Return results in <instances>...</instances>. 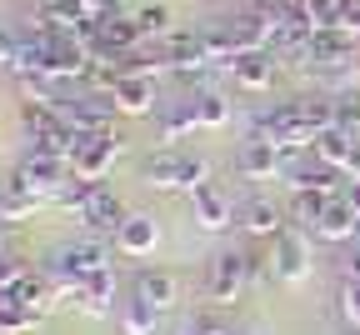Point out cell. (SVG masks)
Returning a JSON list of instances; mask_svg holds the SVG:
<instances>
[{
	"instance_id": "cell-12",
	"label": "cell",
	"mask_w": 360,
	"mask_h": 335,
	"mask_svg": "<svg viewBox=\"0 0 360 335\" xmlns=\"http://www.w3.org/2000/svg\"><path fill=\"white\" fill-rule=\"evenodd\" d=\"M355 61H360L355 56V35H345V30H315L310 35V75L315 70H345Z\"/></svg>"
},
{
	"instance_id": "cell-29",
	"label": "cell",
	"mask_w": 360,
	"mask_h": 335,
	"mask_svg": "<svg viewBox=\"0 0 360 335\" xmlns=\"http://www.w3.org/2000/svg\"><path fill=\"white\" fill-rule=\"evenodd\" d=\"M335 101V130H360V90H345V95H330Z\"/></svg>"
},
{
	"instance_id": "cell-4",
	"label": "cell",
	"mask_w": 360,
	"mask_h": 335,
	"mask_svg": "<svg viewBox=\"0 0 360 335\" xmlns=\"http://www.w3.org/2000/svg\"><path fill=\"white\" fill-rule=\"evenodd\" d=\"M11 175L30 190L35 201H56V190L70 180V165H65L60 156H45V151H30V146H25V151H20V165H15Z\"/></svg>"
},
{
	"instance_id": "cell-6",
	"label": "cell",
	"mask_w": 360,
	"mask_h": 335,
	"mask_svg": "<svg viewBox=\"0 0 360 335\" xmlns=\"http://www.w3.org/2000/svg\"><path fill=\"white\" fill-rule=\"evenodd\" d=\"M186 201H191V220H195L205 235H220V230H231V225H236V201L225 196V185H220V180L195 185Z\"/></svg>"
},
{
	"instance_id": "cell-3",
	"label": "cell",
	"mask_w": 360,
	"mask_h": 335,
	"mask_svg": "<svg viewBox=\"0 0 360 335\" xmlns=\"http://www.w3.org/2000/svg\"><path fill=\"white\" fill-rule=\"evenodd\" d=\"M200 291L210 305H236L250 291V251H220L210 255L205 275H200Z\"/></svg>"
},
{
	"instance_id": "cell-33",
	"label": "cell",
	"mask_w": 360,
	"mask_h": 335,
	"mask_svg": "<svg viewBox=\"0 0 360 335\" xmlns=\"http://www.w3.org/2000/svg\"><path fill=\"white\" fill-rule=\"evenodd\" d=\"M340 30H345V35H355V40H360V0H355V6H350V11H345V20H340Z\"/></svg>"
},
{
	"instance_id": "cell-36",
	"label": "cell",
	"mask_w": 360,
	"mask_h": 335,
	"mask_svg": "<svg viewBox=\"0 0 360 335\" xmlns=\"http://www.w3.org/2000/svg\"><path fill=\"white\" fill-rule=\"evenodd\" d=\"M340 196H345V201L355 206V215H360V185H345V190H340Z\"/></svg>"
},
{
	"instance_id": "cell-17",
	"label": "cell",
	"mask_w": 360,
	"mask_h": 335,
	"mask_svg": "<svg viewBox=\"0 0 360 335\" xmlns=\"http://www.w3.org/2000/svg\"><path fill=\"white\" fill-rule=\"evenodd\" d=\"M225 30H231V40H236L240 56H245V51H270V45H276V25H270L265 15H255V11L231 15V20H225Z\"/></svg>"
},
{
	"instance_id": "cell-11",
	"label": "cell",
	"mask_w": 360,
	"mask_h": 335,
	"mask_svg": "<svg viewBox=\"0 0 360 335\" xmlns=\"http://www.w3.org/2000/svg\"><path fill=\"white\" fill-rule=\"evenodd\" d=\"M281 61L270 56V51H245V56H236V65H231V75H236V85L245 90V95H270L276 90V80H281Z\"/></svg>"
},
{
	"instance_id": "cell-35",
	"label": "cell",
	"mask_w": 360,
	"mask_h": 335,
	"mask_svg": "<svg viewBox=\"0 0 360 335\" xmlns=\"http://www.w3.org/2000/svg\"><path fill=\"white\" fill-rule=\"evenodd\" d=\"M175 335H205V315H191V320H180Z\"/></svg>"
},
{
	"instance_id": "cell-8",
	"label": "cell",
	"mask_w": 360,
	"mask_h": 335,
	"mask_svg": "<svg viewBox=\"0 0 360 335\" xmlns=\"http://www.w3.org/2000/svg\"><path fill=\"white\" fill-rule=\"evenodd\" d=\"M270 260H276V280L300 285L310 275V235L295 230V225H285L276 241H270Z\"/></svg>"
},
{
	"instance_id": "cell-18",
	"label": "cell",
	"mask_w": 360,
	"mask_h": 335,
	"mask_svg": "<svg viewBox=\"0 0 360 335\" xmlns=\"http://www.w3.org/2000/svg\"><path fill=\"white\" fill-rule=\"evenodd\" d=\"M195 125H200V115H195V95H186V101H170V106L155 110V135L165 140V146H180V140H186Z\"/></svg>"
},
{
	"instance_id": "cell-30",
	"label": "cell",
	"mask_w": 360,
	"mask_h": 335,
	"mask_svg": "<svg viewBox=\"0 0 360 335\" xmlns=\"http://www.w3.org/2000/svg\"><path fill=\"white\" fill-rule=\"evenodd\" d=\"M335 310L350 330H360V280H340V296H335Z\"/></svg>"
},
{
	"instance_id": "cell-26",
	"label": "cell",
	"mask_w": 360,
	"mask_h": 335,
	"mask_svg": "<svg viewBox=\"0 0 360 335\" xmlns=\"http://www.w3.org/2000/svg\"><path fill=\"white\" fill-rule=\"evenodd\" d=\"M195 115L205 130H220V125H231V101H225L220 90H200L195 95Z\"/></svg>"
},
{
	"instance_id": "cell-25",
	"label": "cell",
	"mask_w": 360,
	"mask_h": 335,
	"mask_svg": "<svg viewBox=\"0 0 360 335\" xmlns=\"http://www.w3.org/2000/svg\"><path fill=\"white\" fill-rule=\"evenodd\" d=\"M115 320H120V330H125V335H160V325H155L160 315H155L150 305H141L135 296H130V301L115 310Z\"/></svg>"
},
{
	"instance_id": "cell-31",
	"label": "cell",
	"mask_w": 360,
	"mask_h": 335,
	"mask_svg": "<svg viewBox=\"0 0 360 335\" xmlns=\"http://www.w3.org/2000/svg\"><path fill=\"white\" fill-rule=\"evenodd\" d=\"M265 285H276V260L270 251H250V291H265Z\"/></svg>"
},
{
	"instance_id": "cell-27",
	"label": "cell",
	"mask_w": 360,
	"mask_h": 335,
	"mask_svg": "<svg viewBox=\"0 0 360 335\" xmlns=\"http://www.w3.org/2000/svg\"><path fill=\"white\" fill-rule=\"evenodd\" d=\"M170 20H175V15L160 6V0H155V6H141V11H135V25H141V35H146V40H165V35L175 30Z\"/></svg>"
},
{
	"instance_id": "cell-9",
	"label": "cell",
	"mask_w": 360,
	"mask_h": 335,
	"mask_svg": "<svg viewBox=\"0 0 360 335\" xmlns=\"http://www.w3.org/2000/svg\"><path fill=\"white\" fill-rule=\"evenodd\" d=\"M281 175H285V185H290V196H295V190H326V196H340V170H330L315 151L285 156Z\"/></svg>"
},
{
	"instance_id": "cell-15",
	"label": "cell",
	"mask_w": 360,
	"mask_h": 335,
	"mask_svg": "<svg viewBox=\"0 0 360 335\" xmlns=\"http://www.w3.org/2000/svg\"><path fill=\"white\" fill-rule=\"evenodd\" d=\"M281 165H285L281 146H276V140H260V135H250L245 146H240V156H236V170H240L245 180H270Z\"/></svg>"
},
{
	"instance_id": "cell-16",
	"label": "cell",
	"mask_w": 360,
	"mask_h": 335,
	"mask_svg": "<svg viewBox=\"0 0 360 335\" xmlns=\"http://www.w3.org/2000/svg\"><path fill=\"white\" fill-rule=\"evenodd\" d=\"M355 235H360V215H355V206H350L345 196H335V201L326 206L321 225H315V241H326V246H350Z\"/></svg>"
},
{
	"instance_id": "cell-19",
	"label": "cell",
	"mask_w": 360,
	"mask_h": 335,
	"mask_svg": "<svg viewBox=\"0 0 360 335\" xmlns=\"http://www.w3.org/2000/svg\"><path fill=\"white\" fill-rule=\"evenodd\" d=\"M110 101H115L120 115H155V110H160V106H155V80H150V75H125V80L110 90Z\"/></svg>"
},
{
	"instance_id": "cell-20",
	"label": "cell",
	"mask_w": 360,
	"mask_h": 335,
	"mask_svg": "<svg viewBox=\"0 0 360 335\" xmlns=\"http://www.w3.org/2000/svg\"><path fill=\"white\" fill-rule=\"evenodd\" d=\"M80 310L90 315H115V270H96V275H85L80 280V291L70 296Z\"/></svg>"
},
{
	"instance_id": "cell-37",
	"label": "cell",
	"mask_w": 360,
	"mask_h": 335,
	"mask_svg": "<svg viewBox=\"0 0 360 335\" xmlns=\"http://www.w3.org/2000/svg\"><path fill=\"white\" fill-rule=\"evenodd\" d=\"M250 335H260V330H250Z\"/></svg>"
},
{
	"instance_id": "cell-2",
	"label": "cell",
	"mask_w": 360,
	"mask_h": 335,
	"mask_svg": "<svg viewBox=\"0 0 360 335\" xmlns=\"http://www.w3.org/2000/svg\"><path fill=\"white\" fill-rule=\"evenodd\" d=\"M141 180L155 185V190H191L210 180V160L205 156H191V151H180V146H160L155 156L141 160Z\"/></svg>"
},
{
	"instance_id": "cell-14",
	"label": "cell",
	"mask_w": 360,
	"mask_h": 335,
	"mask_svg": "<svg viewBox=\"0 0 360 335\" xmlns=\"http://www.w3.org/2000/svg\"><path fill=\"white\" fill-rule=\"evenodd\" d=\"M130 291H135V301H141V305H150L155 315L160 310H170L175 301H180V280L170 275V270H135V280H130Z\"/></svg>"
},
{
	"instance_id": "cell-1",
	"label": "cell",
	"mask_w": 360,
	"mask_h": 335,
	"mask_svg": "<svg viewBox=\"0 0 360 335\" xmlns=\"http://www.w3.org/2000/svg\"><path fill=\"white\" fill-rule=\"evenodd\" d=\"M96 270H110V246L101 241V235H75V241H60L51 251V260H45V275H51L56 296H65V301L80 291V280L96 275Z\"/></svg>"
},
{
	"instance_id": "cell-5",
	"label": "cell",
	"mask_w": 360,
	"mask_h": 335,
	"mask_svg": "<svg viewBox=\"0 0 360 335\" xmlns=\"http://www.w3.org/2000/svg\"><path fill=\"white\" fill-rule=\"evenodd\" d=\"M120 151H125V135H120V130H110V135H80V146H75V156H70V175H80V180H105V175L115 170Z\"/></svg>"
},
{
	"instance_id": "cell-22",
	"label": "cell",
	"mask_w": 360,
	"mask_h": 335,
	"mask_svg": "<svg viewBox=\"0 0 360 335\" xmlns=\"http://www.w3.org/2000/svg\"><path fill=\"white\" fill-rule=\"evenodd\" d=\"M200 51H205V61H210L215 70H231L236 56H240V51H236V40H231V30H225V20L200 30Z\"/></svg>"
},
{
	"instance_id": "cell-24",
	"label": "cell",
	"mask_w": 360,
	"mask_h": 335,
	"mask_svg": "<svg viewBox=\"0 0 360 335\" xmlns=\"http://www.w3.org/2000/svg\"><path fill=\"white\" fill-rule=\"evenodd\" d=\"M35 196L15 180V175H6V185H0V220H25V215H35Z\"/></svg>"
},
{
	"instance_id": "cell-28",
	"label": "cell",
	"mask_w": 360,
	"mask_h": 335,
	"mask_svg": "<svg viewBox=\"0 0 360 335\" xmlns=\"http://www.w3.org/2000/svg\"><path fill=\"white\" fill-rule=\"evenodd\" d=\"M350 6H355V0H310V25L315 30H340Z\"/></svg>"
},
{
	"instance_id": "cell-23",
	"label": "cell",
	"mask_w": 360,
	"mask_h": 335,
	"mask_svg": "<svg viewBox=\"0 0 360 335\" xmlns=\"http://www.w3.org/2000/svg\"><path fill=\"white\" fill-rule=\"evenodd\" d=\"M160 51H165L170 70H175V65H191V61H205V51H200V30H170V35L160 40Z\"/></svg>"
},
{
	"instance_id": "cell-7",
	"label": "cell",
	"mask_w": 360,
	"mask_h": 335,
	"mask_svg": "<svg viewBox=\"0 0 360 335\" xmlns=\"http://www.w3.org/2000/svg\"><path fill=\"white\" fill-rule=\"evenodd\" d=\"M125 215H130V210H125V201H120L115 190L101 180L96 190H90V201L80 206V215H75V220L85 225V235H101V241H115V230L125 225Z\"/></svg>"
},
{
	"instance_id": "cell-38",
	"label": "cell",
	"mask_w": 360,
	"mask_h": 335,
	"mask_svg": "<svg viewBox=\"0 0 360 335\" xmlns=\"http://www.w3.org/2000/svg\"><path fill=\"white\" fill-rule=\"evenodd\" d=\"M0 185H6V180H0Z\"/></svg>"
},
{
	"instance_id": "cell-21",
	"label": "cell",
	"mask_w": 360,
	"mask_h": 335,
	"mask_svg": "<svg viewBox=\"0 0 360 335\" xmlns=\"http://www.w3.org/2000/svg\"><path fill=\"white\" fill-rule=\"evenodd\" d=\"M335 196H326V190H295V196H290V225L295 230H305L310 235V241H315V225H321V215H326V206H330Z\"/></svg>"
},
{
	"instance_id": "cell-32",
	"label": "cell",
	"mask_w": 360,
	"mask_h": 335,
	"mask_svg": "<svg viewBox=\"0 0 360 335\" xmlns=\"http://www.w3.org/2000/svg\"><path fill=\"white\" fill-rule=\"evenodd\" d=\"M15 61H20V30L0 25V70H15Z\"/></svg>"
},
{
	"instance_id": "cell-34",
	"label": "cell",
	"mask_w": 360,
	"mask_h": 335,
	"mask_svg": "<svg viewBox=\"0 0 360 335\" xmlns=\"http://www.w3.org/2000/svg\"><path fill=\"white\" fill-rule=\"evenodd\" d=\"M85 11H90V15H115L120 0H85Z\"/></svg>"
},
{
	"instance_id": "cell-10",
	"label": "cell",
	"mask_w": 360,
	"mask_h": 335,
	"mask_svg": "<svg viewBox=\"0 0 360 335\" xmlns=\"http://www.w3.org/2000/svg\"><path fill=\"white\" fill-rule=\"evenodd\" d=\"M285 225H290V215H281L276 201H265V196H245V201H236V230H245L250 241H276Z\"/></svg>"
},
{
	"instance_id": "cell-13",
	"label": "cell",
	"mask_w": 360,
	"mask_h": 335,
	"mask_svg": "<svg viewBox=\"0 0 360 335\" xmlns=\"http://www.w3.org/2000/svg\"><path fill=\"white\" fill-rule=\"evenodd\" d=\"M155 246H160V220L146 215V210H130L125 225L115 230V251L130 255V260H141V255H150Z\"/></svg>"
}]
</instances>
